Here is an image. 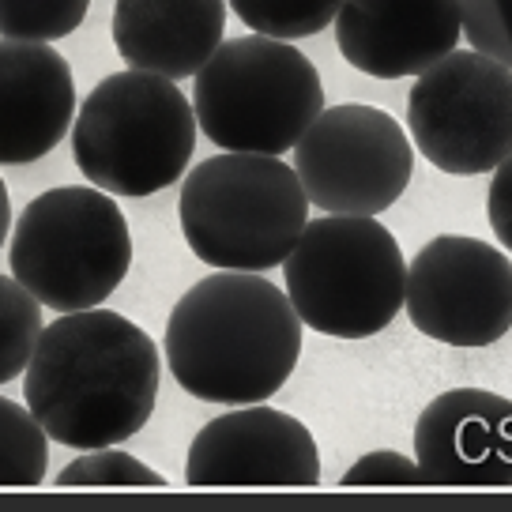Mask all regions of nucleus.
I'll return each instance as SVG.
<instances>
[{"label": "nucleus", "instance_id": "obj_1", "mask_svg": "<svg viewBox=\"0 0 512 512\" xmlns=\"http://www.w3.org/2000/svg\"><path fill=\"white\" fill-rule=\"evenodd\" d=\"M23 392L53 441L80 452L121 445L151 422L159 351L136 320L113 309L61 313L38 332Z\"/></svg>", "mask_w": 512, "mask_h": 512}, {"label": "nucleus", "instance_id": "obj_2", "mask_svg": "<svg viewBox=\"0 0 512 512\" xmlns=\"http://www.w3.org/2000/svg\"><path fill=\"white\" fill-rule=\"evenodd\" d=\"M162 351L174 381L204 403H264L302 358V317L256 272H215L181 294Z\"/></svg>", "mask_w": 512, "mask_h": 512}, {"label": "nucleus", "instance_id": "obj_3", "mask_svg": "<svg viewBox=\"0 0 512 512\" xmlns=\"http://www.w3.org/2000/svg\"><path fill=\"white\" fill-rule=\"evenodd\" d=\"M181 234L215 272H268L309 223V196L279 155L223 151L200 162L177 200Z\"/></svg>", "mask_w": 512, "mask_h": 512}, {"label": "nucleus", "instance_id": "obj_4", "mask_svg": "<svg viewBox=\"0 0 512 512\" xmlns=\"http://www.w3.org/2000/svg\"><path fill=\"white\" fill-rule=\"evenodd\" d=\"M196 151V113L177 80L155 72H113L72 121L80 174L110 196H151L181 181Z\"/></svg>", "mask_w": 512, "mask_h": 512}, {"label": "nucleus", "instance_id": "obj_5", "mask_svg": "<svg viewBox=\"0 0 512 512\" xmlns=\"http://www.w3.org/2000/svg\"><path fill=\"white\" fill-rule=\"evenodd\" d=\"M287 298L305 328L369 339L403 309L407 260L377 215H324L302 226L283 260Z\"/></svg>", "mask_w": 512, "mask_h": 512}, {"label": "nucleus", "instance_id": "obj_6", "mask_svg": "<svg viewBox=\"0 0 512 512\" xmlns=\"http://www.w3.org/2000/svg\"><path fill=\"white\" fill-rule=\"evenodd\" d=\"M192 113L215 147L283 155L324 110L317 64L283 38L245 34L219 42L192 76Z\"/></svg>", "mask_w": 512, "mask_h": 512}, {"label": "nucleus", "instance_id": "obj_7", "mask_svg": "<svg viewBox=\"0 0 512 512\" xmlns=\"http://www.w3.org/2000/svg\"><path fill=\"white\" fill-rule=\"evenodd\" d=\"M8 264L49 309H95L125 283L132 268L128 219L110 192L95 185L49 189L19 215Z\"/></svg>", "mask_w": 512, "mask_h": 512}, {"label": "nucleus", "instance_id": "obj_8", "mask_svg": "<svg viewBox=\"0 0 512 512\" xmlns=\"http://www.w3.org/2000/svg\"><path fill=\"white\" fill-rule=\"evenodd\" d=\"M407 125L441 174H490L512 155V68L479 49H452L415 76Z\"/></svg>", "mask_w": 512, "mask_h": 512}, {"label": "nucleus", "instance_id": "obj_9", "mask_svg": "<svg viewBox=\"0 0 512 512\" xmlns=\"http://www.w3.org/2000/svg\"><path fill=\"white\" fill-rule=\"evenodd\" d=\"M294 174L328 215H381L415 174V147L392 113L362 102L332 106L294 144Z\"/></svg>", "mask_w": 512, "mask_h": 512}, {"label": "nucleus", "instance_id": "obj_10", "mask_svg": "<svg viewBox=\"0 0 512 512\" xmlns=\"http://www.w3.org/2000/svg\"><path fill=\"white\" fill-rule=\"evenodd\" d=\"M403 309L437 343L490 347L512 328V260L490 241L441 234L407 264Z\"/></svg>", "mask_w": 512, "mask_h": 512}, {"label": "nucleus", "instance_id": "obj_11", "mask_svg": "<svg viewBox=\"0 0 512 512\" xmlns=\"http://www.w3.org/2000/svg\"><path fill=\"white\" fill-rule=\"evenodd\" d=\"M189 486H317L320 452L302 418L264 403L211 418L192 437Z\"/></svg>", "mask_w": 512, "mask_h": 512}, {"label": "nucleus", "instance_id": "obj_12", "mask_svg": "<svg viewBox=\"0 0 512 512\" xmlns=\"http://www.w3.org/2000/svg\"><path fill=\"white\" fill-rule=\"evenodd\" d=\"M415 464L426 486H512V400L452 388L418 415Z\"/></svg>", "mask_w": 512, "mask_h": 512}, {"label": "nucleus", "instance_id": "obj_13", "mask_svg": "<svg viewBox=\"0 0 512 512\" xmlns=\"http://www.w3.org/2000/svg\"><path fill=\"white\" fill-rule=\"evenodd\" d=\"M339 53L373 80H403L426 72L460 46L456 0H339Z\"/></svg>", "mask_w": 512, "mask_h": 512}, {"label": "nucleus", "instance_id": "obj_14", "mask_svg": "<svg viewBox=\"0 0 512 512\" xmlns=\"http://www.w3.org/2000/svg\"><path fill=\"white\" fill-rule=\"evenodd\" d=\"M76 121V76L49 42L0 38V166L49 155Z\"/></svg>", "mask_w": 512, "mask_h": 512}, {"label": "nucleus", "instance_id": "obj_15", "mask_svg": "<svg viewBox=\"0 0 512 512\" xmlns=\"http://www.w3.org/2000/svg\"><path fill=\"white\" fill-rule=\"evenodd\" d=\"M226 0H117L113 46L128 68L189 80L219 49Z\"/></svg>", "mask_w": 512, "mask_h": 512}, {"label": "nucleus", "instance_id": "obj_16", "mask_svg": "<svg viewBox=\"0 0 512 512\" xmlns=\"http://www.w3.org/2000/svg\"><path fill=\"white\" fill-rule=\"evenodd\" d=\"M49 467V437L31 407L0 396V486H38Z\"/></svg>", "mask_w": 512, "mask_h": 512}, {"label": "nucleus", "instance_id": "obj_17", "mask_svg": "<svg viewBox=\"0 0 512 512\" xmlns=\"http://www.w3.org/2000/svg\"><path fill=\"white\" fill-rule=\"evenodd\" d=\"M42 332V302L16 275H0V384L27 373Z\"/></svg>", "mask_w": 512, "mask_h": 512}, {"label": "nucleus", "instance_id": "obj_18", "mask_svg": "<svg viewBox=\"0 0 512 512\" xmlns=\"http://www.w3.org/2000/svg\"><path fill=\"white\" fill-rule=\"evenodd\" d=\"M253 34L268 38H309L320 34L339 12V0H226Z\"/></svg>", "mask_w": 512, "mask_h": 512}, {"label": "nucleus", "instance_id": "obj_19", "mask_svg": "<svg viewBox=\"0 0 512 512\" xmlns=\"http://www.w3.org/2000/svg\"><path fill=\"white\" fill-rule=\"evenodd\" d=\"M91 0H0V38L57 42L80 31Z\"/></svg>", "mask_w": 512, "mask_h": 512}, {"label": "nucleus", "instance_id": "obj_20", "mask_svg": "<svg viewBox=\"0 0 512 512\" xmlns=\"http://www.w3.org/2000/svg\"><path fill=\"white\" fill-rule=\"evenodd\" d=\"M57 482L61 486H166L159 471H151L128 452H117V445L87 448V456L72 460L57 475Z\"/></svg>", "mask_w": 512, "mask_h": 512}, {"label": "nucleus", "instance_id": "obj_21", "mask_svg": "<svg viewBox=\"0 0 512 512\" xmlns=\"http://www.w3.org/2000/svg\"><path fill=\"white\" fill-rule=\"evenodd\" d=\"M467 46L512 68V0H456Z\"/></svg>", "mask_w": 512, "mask_h": 512}, {"label": "nucleus", "instance_id": "obj_22", "mask_svg": "<svg viewBox=\"0 0 512 512\" xmlns=\"http://www.w3.org/2000/svg\"><path fill=\"white\" fill-rule=\"evenodd\" d=\"M343 486H426V475L415 460H407L400 452L377 448L362 460H354L343 475Z\"/></svg>", "mask_w": 512, "mask_h": 512}, {"label": "nucleus", "instance_id": "obj_23", "mask_svg": "<svg viewBox=\"0 0 512 512\" xmlns=\"http://www.w3.org/2000/svg\"><path fill=\"white\" fill-rule=\"evenodd\" d=\"M490 174H494L490 196H486L490 226H494V238L512 253V155L505 162H497Z\"/></svg>", "mask_w": 512, "mask_h": 512}, {"label": "nucleus", "instance_id": "obj_24", "mask_svg": "<svg viewBox=\"0 0 512 512\" xmlns=\"http://www.w3.org/2000/svg\"><path fill=\"white\" fill-rule=\"evenodd\" d=\"M8 230H12V200H8L4 181H0V245H4V238H8Z\"/></svg>", "mask_w": 512, "mask_h": 512}]
</instances>
